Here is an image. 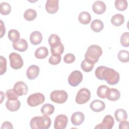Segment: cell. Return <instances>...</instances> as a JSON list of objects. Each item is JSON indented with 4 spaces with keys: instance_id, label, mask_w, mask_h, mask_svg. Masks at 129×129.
<instances>
[{
    "instance_id": "7",
    "label": "cell",
    "mask_w": 129,
    "mask_h": 129,
    "mask_svg": "<svg viewBox=\"0 0 129 129\" xmlns=\"http://www.w3.org/2000/svg\"><path fill=\"white\" fill-rule=\"evenodd\" d=\"M10 66L14 70H19L23 66V60L21 56L16 52H12L9 54Z\"/></svg>"
},
{
    "instance_id": "8",
    "label": "cell",
    "mask_w": 129,
    "mask_h": 129,
    "mask_svg": "<svg viewBox=\"0 0 129 129\" xmlns=\"http://www.w3.org/2000/svg\"><path fill=\"white\" fill-rule=\"evenodd\" d=\"M83 78V74L80 71L75 70L69 75L68 77V83L71 86L76 87L81 83Z\"/></svg>"
},
{
    "instance_id": "39",
    "label": "cell",
    "mask_w": 129,
    "mask_h": 129,
    "mask_svg": "<svg viewBox=\"0 0 129 129\" xmlns=\"http://www.w3.org/2000/svg\"><path fill=\"white\" fill-rule=\"evenodd\" d=\"M6 96L8 100L18 99L19 96L15 93L13 89H9L7 91Z\"/></svg>"
},
{
    "instance_id": "26",
    "label": "cell",
    "mask_w": 129,
    "mask_h": 129,
    "mask_svg": "<svg viewBox=\"0 0 129 129\" xmlns=\"http://www.w3.org/2000/svg\"><path fill=\"white\" fill-rule=\"evenodd\" d=\"M48 43L50 48H54L61 43L60 38L55 34H52L50 35L48 38Z\"/></svg>"
},
{
    "instance_id": "31",
    "label": "cell",
    "mask_w": 129,
    "mask_h": 129,
    "mask_svg": "<svg viewBox=\"0 0 129 129\" xmlns=\"http://www.w3.org/2000/svg\"><path fill=\"white\" fill-rule=\"evenodd\" d=\"M11 12V7L7 2H3L0 5V12L3 15H9Z\"/></svg>"
},
{
    "instance_id": "14",
    "label": "cell",
    "mask_w": 129,
    "mask_h": 129,
    "mask_svg": "<svg viewBox=\"0 0 129 129\" xmlns=\"http://www.w3.org/2000/svg\"><path fill=\"white\" fill-rule=\"evenodd\" d=\"M85 115L82 112L77 111L74 112L71 116V122L75 126H79L84 121Z\"/></svg>"
},
{
    "instance_id": "37",
    "label": "cell",
    "mask_w": 129,
    "mask_h": 129,
    "mask_svg": "<svg viewBox=\"0 0 129 129\" xmlns=\"http://www.w3.org/2000/svg\"><path fill=\"white\" fill-rule=\"evenodd\" d=\"M7 71V60L5 57L0 56V75H2Z\"/></svg>"
},
{
    "instance_id": "15",
    "label": "cell",
    "mask_w": 129,
    "mask_h": 129,
    "mask_svg": "<svg viewBox=\"0 0 129 129\" xmlns=\"http://www.w3.org/2000/svg\"><path fill=\"white\" fill-rule=\"evenodd\" d=\"M39 68L38 66L31 65L26 71V76L29 80H34L39 75Z\"/></svg>"
},
{
    "instance_id": "20",
    "label": "cell",
    "mask_w": 129,
    "mask_h": 129,
    "mask_svg": "<svg viewBox=\"0 0 129 129\" xmlns=\"http://www.w3.org/2000/svg\"><path fill=\"white\" fill-rule=\"evenodd\" d=\"M42 40V35L38 31H35L31 33L30 35V41L34 45L40 44Z\"/></svg>"
},
{
    "instance_id": "12",
    "label": "cell",
    "mask_w": 129,
    "mask_h": 129,
    "mask_svg": "<svg viewBox=\"0 0 129 129\" xmlns=\"http://www.w3.org/2000/svg\"><path fill=\"white\" fill-rule=\"evenodd\" d=\"M58 3V0H47L45 6L46 11L51 14L56 13L59 8Z\"/></svg>"
},
{
    "instance_id": "4",
    "label": "cell",
    "mask_w": 129,
    "mask_h": 129,
    "mask_svg": "<svg viewBox=\"0 0 129 129\" xmlns=\"http://www.w3.org/2000/svg\"><path fill=\"white\" fill-rule=\"evenodd\" d=\"M68 95L64 90H54L50 94V98L52 101L58 104H62L68 99Z\"/></svg>"
},
{
    "instance_id": "21",
    "label": "cell",
    "mask_w": 129,
    "mask_h": 129,
    "mask_svg": "<svg viewBox=\"0 0 129 129\" xmlns=\"http://www.w3.org/2000/svg\"><path fill=\"white\" fill-rule=\"evenodd\" d=\"M78 20L81 24L83 25H87L91 22V17L88 12L83 11L79 14Z\"/></svg>"
},
{
    "instance_id": "11",
    "label": "cell",
    "mask_w": 129,
    "mask_h": 129,
    "mask_svg": "<svg viewBox=\"0 0 129 129\" xmlns=\"http://www.w3.org/2000/svg\"><path fill=\"white\" fill-rule=\"evenodd\" d=\"M13 89L18 96L26 95L28 90L27 85L22 81H18L16 82L15 84Z\"/></svg>"
},
{
    "instance_id": "42",
    "label": "cell",
    "mask_w": 129,
    "mask_h": 129,
    "mask_svg": "<svg viewBox=\"0 0 129 129\" xmlns=\"http://www.w3.org/2000/svg\"><path fill=\"white\" fill-rule=\"evenodd\" d=\"M5 128L13 129V125L11 123V122L8 121L4 122L1 126V129H5Z\"/></svg>"
},
{
    "instance_id": "13",
    "label": "cell",
    "mask_w": 129,
    "mask_h": 129,
    "mask_svg": "<svg viewBox=\"0 0 129 129\" xmlns=\"http://www.w3.org/2000/svg\"><path fill=\"white\" fill-rule=\"evenodd\" d=\"M92 7L93 12L98 15L103 14L106 9L105 4L101 1H95L93 4Z\"/></svg>"
},
{
    "instance_id": "29",
    "label": "cell",
    "mask_w": 129,
    "mask_h": 129,
    "mask_svg": "<svg viewBox=\"0 0 129 129\" xmlns=\"http://www.w3.org/2000/svg\"><path fill=\"white\" fill-rule=\"evenodd\" d=\"M94 63L93 62L85 58L82 61L81 64L82 69L85 72H91L94 68Z\"/></svg>"
},
{
    "instance_id": "3",
    "label": "cell",
    "mask_w": 129,
    "mask_h": 129,
    "mask_svg": "<svg viewBox=\"0 0 129 129\" xmlns=\"http://www.w3.org/2000/svg\"><path fill=\"white\" fill-rule=\"evenodd\" d=\"M102 54V49L97 45H90L85 54V58L88 59L94 64L96 63Z\"/></svg>"
},
{
    "instance_id": "28",
    "label": "cell",
    "mask_w": 129,
    "mask_h": 129,
    "mask_svg": "<svg viewBox=\"0 0 129 129\" xmlns=\"http://www.w3.org/2000/svg\"><path fill=\"white\" fill-rule=\"evenodd\" d=\"M23 16L26 20L28 21H31L36 18L37 13L34 9H28L25 11Z\"/></svg>"
},
{
    "instance_id": "36",
    "label": "cell",
    "mask_w": 129,
    "mask_h": 129,
    "mask_svg": "<svg viewBox=\"0 0 129 129\" xmlns=\"http://www.w3.org/2000/svg\"><path fill=\"white\" fill-rule=\"evenodd\" d=\"M61 59L60 55L59 54H52L49 59H48V62L50 64H52V65H56L59 63Z\"/></svg>"
},
{
    "instance_id": "40",
    "label": "cell",
    "mask_w": 129,
    "mask_h": 129,
    "mask_svg": "<svg viewBox=\"0 0 129 129\" xmlns=\"http://www.w3.org/2000/svg\"><path fill=\"white\" fill-rule=\"evenodd\" d=\"M76 59L75 56L71 53L66 54L63 57V61L66 63H71L75 61Z\"/></svg>"
},
{
    "instance_id": "5",
    "label": "cell",
    "mask_w": 129,
    "mask_h": 129,
    "mask_svg": "<svg viewBox=\"0 0 129 129\" xmlns=\"http://www.w3.org/2000/svg\"><path fill=\"white\" fill-rule=\"evenodd\" d=\"M90 97L91 93L90 90L86 88H83L78 91L75 101L79 104H84L90 100Z\"/></svg>"
},
{
    "instance_id": "41",
    "label": "cell",
    "mask_w": 129,
    "mask_h": 129,
    "mask_svg": "<svg viewBox=\"0 0 129 129\" xmlns=\"http://www.w3.org/2000/svg\"><path fill=\"white\" fill-rule=\"evenodd\" d=\"M128 122L126 120H123L120 121L119 124V129H124L128 128Z\"/></svg>"
},
{
    "instance_id": "2",
    "label": "cell",
    "mask_w": 129,
    "mask_h": 129,
    "mask_svg": "<svg viewBox=\"0 0 129 129\" xmlns=\"http://www.w3.org/2000/svg\"><path fill=\"white\" fill-rule=\"evenodd\" d=\"M51 119L47 115L42 116H35L33 117L30 122V125L33 129H47L51 125Z\"/></svg>"
},
{
    "instance_id": "35",
    "label": "cell",
    "mask_w": 129,
    "mask_h": 129,
    "mask_svg": "<svg viewBox=\"0 0 129 129\" xmlns=\"http://www.w3.org/2000/svg\"><path fill=\"white\" fill-rule=\"evenodd\" d=\"M120 42L124 47L129 46V33L128 32H124L120 38Z\"/></svg>"
},
{
    "instance_id": "19",
    "label": "cell",
    "mask_w": 129,
    "mask_h": 129,
    "mask_svg": "<svg viewBox=\"0 0 129 129\" xmlns=\"http://www.w3.org/2000/svg\"><path fill=\"white\" fill-rule=\"evenodd\" d=\"M6 106L10 111H16L20 108L21 103L18 99L8 100L6 103Z\"/></svg>"
},
{
    "instance_id": "18",
    "label": "cell",
    "mask_w": 129,
    "mask_h": 129,
    "mask_svg": "<svg viewBox=\"0 0 129 129\" xmlns=\"http://www.w3.org/2000/svg\"><path fill=\"white\" fill-rule=\"evenodd\" d=\"M120 96V93L116 89L109 88L106 93V98L108 100L115 101L118 100Z\"/></svg>"
},
{
    "instance_id": "10",
    "label": "cell",
    "mask_w": 129,
    "mask_h": 129,
    "mask_svg": "<svg viewBox=\"0 0 129 129\" xmlns=\"http://www.w3.org/2000/svg\"><path fill=\"white\" fill-rule=\"evenodd\" d=\"M68 118L64 114H59L56 116L54 122L55 129H64L67 127Z\"/></svg>"
},
{
    "instance_id": "34",
    "label": "cell",
    "mask_w": 129,
    "mask_h": 129,
    "mask_svg": "<svg viewBox=\"0 0 129 129\" xmlns=\"http://www.w3.org/2000/svg\"><path fill=\"white\" fill-rule=\"evenodd\" d=\"M109 88L106 85H100L98 87L97 90L98 96L101 98L105 99L106 98V93Z\"/></svg>"
},
{
    "instance_id": "33",
    "label": "cell",
    "mask_w": 129,
    "mask_h": 129,
    "mask_svg": "<svg viewBox=\"0 0 129 129\" xmlns=\"http://www.w3.org/2000/svg\"><path fill=\"white\" fill-rule=\"evenodd\" d=\"M8 38L11 41H15L20 39V33L16 29H11L8 34Z\"/></svg>"
},
{
    "instance_id": "27",
    "label": "cell",
    "mask_w": 129,
    "mask_h": 129,
    "mask_svg": "<svg viewBox=\"0 0 129 129\" xmlns=\"http://www.w3.org/2000/svg\"><path fill=\"white\" fill-rule=\"evenodd\" d=\"M54 106L49 103H46L42 105L41 108V112L43 115H51L54 111Z\"/></svg>"
},
{
    "instance_id": "23",
    "label": "cell",
    "mask_w": 129,
    "mask_h": 129,
    "mask_svg": "<svg viewBox=\"0 0 129 129\" xmlns=\"http://www.w3.org/2000/svg\"><path fill=\"white\" fill-rule=\"evenodd\" d=\"M90 27L94 32L98 33L103 30L104 24L102 21L100 20L95 19L91 22Z\"/></svg>"
},
{
    "instance_id": "25",
    "label": "cell",
    "mask_w": 129,
    "mask_h": 129,
    "mask_svg": "<svg viewBox=\"0 0 129 129\" xmlns=\"http://www.w3.org/2000/svg\"><path fill=\"white\" fill-rule=\"evenodd\" d=\"M114 117L117 121L120 122L123 120H126L127 118V114L125 110L119 108L115 110L114 112Z\"/></svg>"
},
{
    "instance_id": "24",
    "label": "cell",
    "mask_w": 129,
    "mask_h": 129,
    "mask_svg": "<svg viewBox=\"0 0 129 129\" xmlns=\"http://www.w3.org/2000/svg\"><path fill=\"white\" fill-rule=\"evenodd\" d=\"M111 23L115 26H120L124 22V16L120 14H116L113 15L111 19Z\"/></svg>"
},
{
    "instance_id": "22",
    "label": "cell",
    "mask_w": 129,
    "mask_h": 129,
    "mask_svg": "<svg viewBox=\"0 0 129 129\" xmlns=\"http://www.w3.org/2000/svg\"><path fill=\"white\" fill-rule=\"evenodd\" d=\"M35 56L38 59H43L48 55V50L47 47L41 46L38 48L35 51Z\"/></svg>"
},
{
    "instance_id": "38",
    "label": "cell",
    "mask_w": 129,
    "mask_h": 129,
    "mask_svg": "<svg viewBox=\"0 0 129 129\" xmlns=\"http://www.w3.org/2000/svg\"><path fill=\"white\" fill-rule=\"evenodd\" d=\"M50 51L52 54H56L61 55L63 53L64 51V46L62 43H60L59 45L54 47L50 48Z\"/></svg>"
},
{
    "instance_id": "30",
    "label": "cell",
    "mask_w": 129,
    "mask_h": 129,
    "mask_svg": "<svg viewBox=\"0 0 129 129\" xmlns=\"http://www.w3.org/2000/svg\"><path fill=\"white\" fill-rule=\"evenodd\" d=\"M117 57L119 61L122 62H128L129 61V53L127 50H121L117 54Z\"/></svg>"
},
{
    "instance_id": "43",
    "label": "cell",
    "mask_w": 129,
    "mask_h": 129,
    "mask_svg": "<svg viewBox=\"0 0 129 129\" xmlns=\"http://www.w3.org/2000/svg\"><path fill=\"white\" fill-rule=\"evenodd\" d=\"M1 21V38H2L4 35L5 34L6 32V29H5V24L3 22L2 20H0Z\"/></svg>"
},
{
    "instance_id": "17",
    "label": "cell",
    "mask_w": 129,
    "mask_h": 129,
    "mask_svg": "<svg viewBox=\"0 0 129 129\" xmlns=\"http://www.w3.org/2000/svg\"><path fill=\"white\" fill-rule=\"evenodd\" d=\"M90 108L92 111L98 112L104 110L105 108V104L103 101L96 99L91 102L90 104Z\"/></svg>"
},
{
    "instance_id": "44",
    "label": "cell",
    "mask_w": 129,
    "mask_h": 129,
    "mask_svg": "<svg viewBox=\"0 0 129 129\" xmlns=\"http://www.w3.org/2000/svg\"><path fill=\"white\" fill-rule=\"evenodd\" d=\"M1 103H2V102H3V99H5V95H4V94L3 93V92H2V91H1Z\"/></svg>"
},
{
    "instance_id": "9",
    "label": "cell",
    "mask_w": 129,
    "mask_h": 129,
    "mask_svg": "<svg viewBox=\"0 0 129 129\" xmlns=\"http://www.w3.org/2000/svg\"><path fill=\"white\" fill-rule=\"evenodd\" d=\"M114 121L113 117L109 114L106 115L104 117L102 122L95 127V128L111 129L113 127Z\"/></svg>"
},
{
    "instance_id": "32",
    "label": "cell",
    "mask_w": 129,
    "mask_h": 129,
    "mask_svg": "<svg viewBox=\"0 0 129 129\" xmlns=\"http://www.w3.org/2000/svg\"><path fill=\"white\" fill-rule=\"evenodd\" d=\"M116 9L120 11L125 10L127 7V2L126 0H116L114 3Z\"/></svg>"
},
{
    "instance_id": "6",
    "label": "cell",
    "mask_w": 129,
    "mask_h": 129,
    "mask_svg": "<svg viewBox=\"0 0 129 129\" xmlns=\"http://www.w3.org/2000/svg\"><path fill=\"white\" fill-rule=\"evenodd\" d=\"M45 100L44 95L41 93H35L30 95L27 99L28 104L31 107H35L42 104Z\"/></svg>"
},
{
    "instance_id": "1",
    "label": "cell",
    "mask_w": 129,
    "mask_h": 129,
    "mask_svg": "<svg viewBox=\"0 0 129 129\" xmlns=\"http://www.w3.org/2000/svg\"><path fill=\"white\" fill-rule=\"evenodd\" d=\"M95 75L98 79L105 80L110 85L117 84L120 79V75L117 71L103 66L97 68L95 71Z\"/></svg>"
},
{
    "instance_id": "16",
    "label": "cell",
    "mask_w": 129,
    "mask_h": 129,
    "mask_svg": "<svg viewBox=\"0 0 129 129\" xmlns=\"http://www.w3.org/2000/svg\"><path fill=\"white\" fill-rule=\"evenodd\" d=\"M13 47L15 50L21 52H24L28 48V43L25 39L22 38L19 39V40L13 42Z\"/></svg>"
}]
</instances>
